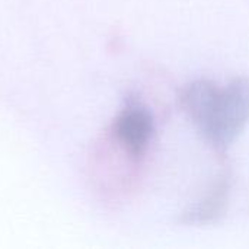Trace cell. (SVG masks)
I'll list each match as a JSON object with an SVG mask.
<instances>
[{
    "instance_id": "1",
    "label": "cell",
    "mask_w": 249,
    "mask_h": 249,
    "mask_svg": "<svg viewBox=\"0 0 249 249\" xmlns=\"http://www.w3.org/2000/svg\"><path fill=\"white\" fill-rule=\"evenodd\" d=\"M181 105L204 140L225 152L249 121V79L236 77L223 89L209 80L193 82L182 90Z\"/></svg>"
},
{
    "instance_id": "2",
    "label": "cell",
    "mask_w": 249,
    "mask_h": 249,
    "mask_svg": "<svg viewBox=\"0 0 249 249\" xmlns=\"http://www.w3.org/2000/svg\"><path fill=\"white\" fill-rule=\"evenodd\" d=\"M114 133L125 150L140 158L155 133V121L152 112L140 104L127 105L114 123Z\"/></svg>"
},
{
    "instance_id": "3",
    "label": "cell",
    "mask_w": 249,
    "mask_h": 249,
    "mask_svg": "<svg viewBox=\"0 0 249 249\" xmlns=\"http://www.w3.org/2000/svg\"><path fill=\"white\" fill-rule=\"evenodd\" d=\"M228 181L225 178L219 179L213 190L207 194L204 200L197 203L194 207H191L188 212L184 213L182 222L188 225H201L216 220L225 210L226 206V197H228Z\"/></svg>"
}]
</instances>
